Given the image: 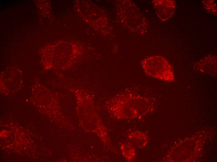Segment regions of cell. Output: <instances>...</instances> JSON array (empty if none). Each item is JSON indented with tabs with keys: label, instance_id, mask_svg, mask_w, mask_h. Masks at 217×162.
<instances>
[{
	"label": "cell",
	"instance_id": "6da1fadb",
	"mask_svg": "<svg viewBox=\"0 0 217 162\" xmlns=\"http://www.w3.org/2000/svg\"><path fill=\"white\" fill-rule=\"evenodd\" d=\"M120 21L131 32L143 35L147 30V20L136 5L130 0H120L117 5Z\"/></svg>",
	"mask_w": 217,
	"mask_h": 162
},
{
	"label": "cell",
	"instance_id": "7a4b0ae2",
	"mask_svg": "<svg viewBox=\"0 0 217 162\" xmlns=\"http://www.w3.org/2000/svg\"><path fill=\"white\" fill-rule=\"evenodd\" d=\"M141 64L145 73L149 77L168 82L175 79L172 66L163 56L154 55L147 57L141 61Z\"/></svg>",
	"mask_w": 217,
	"mask_h": 162
},
{
	"label": "cell",
	"instance_id": "3957f363",
	"mask_svg": "<svg viewBox=\"0 0 217 162\" xmlns=\"http://www.w3.org/2000/svg\"><path fill=\"white\" fill-rule=\"evenodd\" d=\"M142 99L139 96L130 94H124L119 96L112 102L110 109L113 112L126 115L137 114L141 110Z\"/></svg>",
	"mask_w": 217,
	"mask_h": 162
},
{
	"label": "cell",
	"instance_id": "277c9868",
	"mask_svg": "<svg viewBox=\"0 0 217 162\" xmlns=\"http://www.w3.org/2000/svg\"><path fill=\"white\" fill-rule=\"evenodd\" d=\"M152 2L158 17L162 21L168 20L175 13L176 5L174 0H154Z\"/></svg>",
	"mask_w": 217,
	"mask_h": 162
},
{
	"label": "cell",
	"instance_id": "5b68a950",
	"mask_svg": "<svg viewBox=\"0 0 217 162\" xmlns=\"http://www.w3.org/2000/svg\"><path fill=\"white\" fill-rule=\"evenodd\" d=\"M194 69L200 73L217 76V57L209 55L195 64Z\"/></svg>",
	"mask_w": 217,
	"mask_h": 162
},
{
	"label": "cell",
	"instance_id": "8992f818",
	"mask_svg": "<svg viewBox=\"0 0 217 162\" xmlns=\"http://www.w3.org/2000/svg\"><path fill=\"white\" fill-rule=\"evenodd\" d=\"M202 4L207 12L213 14L217 13V5L214 0H203Z\"/></svg>",
	"mask_w": 217,
	"mask_h": 162
}]
</instances>
